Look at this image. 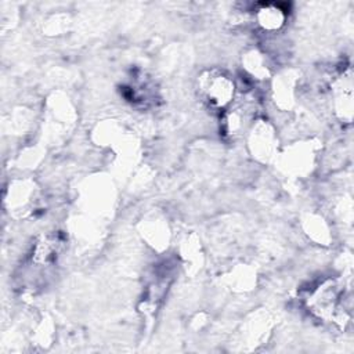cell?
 Segmentation results:
<instances>
[{
	"mask_svg": "<svg viewBox=\"0 0 354 354\" xmlns=\"http://www.w3.org/2000/svg\"><path fill=\"white\" fill-rule=\"evenodd\" d=\"M199 93L209 108L221 111L234 98V83L225 73L212 71L201 76Z\"/></svg>",
	"mask_w": 354,
	"mask_h": 354,
	"instance_id": "cell-1",
	"label": "cell"
},
{
	"mask_svg": "<svg viewBox=\"0 0 354 354\" xmlns=\"http://www.w3.org/2000/svg\"><path fill=\"white\" fill-rule=\"evenodd\" d=\"M343 299L344 290L342 289V286L336 285L335 282H326L325 285L319 286V289L313 295L310 300V307L319 318L339 322L343 321L344 317Z\"/></svg>",
	"mask_w": 354,
	"mask_h": 354,
	"instance_id": "cell-2",
	"label": "cell"
},
{
	"mask_svg": "<svg viewBox=\"0 0 354 354\" xmlns=\"http://www.w3.org/2000/svg\"><path fill=\"white\" fill-rule=\"evenodd\" d=\"M260 11H261L260 12V22L264 28L275 29L283 21V17H282L281 11L277 10V8H267V10H260Z\"/></svg>",
	"mask_w": 354,
	"mask_h": 354,
	"instance_id": "cell-3",
	"label": "cell"
}]
</instances>
